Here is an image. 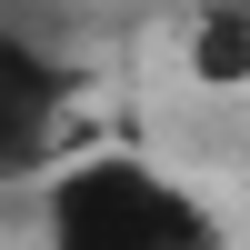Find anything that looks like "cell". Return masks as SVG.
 Returning a JSON list of instances; mask_svg holds the SVG:
<instances>
[{
    "mask_svg": "<svg viewBox=\"0 0 250 250\" xmlns=\"http://www.w3.org/2000/svg\"><path fill=\"white\" fill-rule=\"evenodd\" d=\"M180 70L200 90H250V0H200L190 40H180Z\"/></svg>",
    "mask_w": 250,
    "mask_h": 250,
    "instance_id": "3957f363",
    "label": "cell"
},
{
    "mask_svg": "<svg viewBox=\"0 0 250 250\" xmlns=\"http://www.w3.org/2000/svg\"><path fill=\"white\" fill-rule=\"evenodd\" d=\"M40 250H230V230L170 160L90 140L40 180Z\"/></svg>",
    "mask_w": 250,
    "mask_h": 250,
    "instance_id": "6da1fadb",
    "label": "cell"
},
{
    "mask_svg": "<svg viewBox=\"0 0 250 250\" xmlns=\"http://www.w3.org/2000/svg\"><path fill=\"white\" fill-rule=\"evenodd\" d=\"M70 110H80V60H60L30 30H0V190H40L60 170Z\"/></svg>",
    "mask_w": 250,
    "mask_h": 250,
    "instance_id": "7a4b0ae2",
    "label": "cell"
}]
</instances>
